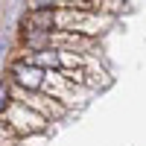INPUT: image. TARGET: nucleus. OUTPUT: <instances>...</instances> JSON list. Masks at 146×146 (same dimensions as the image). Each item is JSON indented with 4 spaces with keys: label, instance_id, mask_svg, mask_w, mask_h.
Here are the masks:
<instances>
[{
    "label": "nucleus",
    "instance_id": "f257e3e1",
    "mask_svg": "<svg viewBox=\"0 0 146 146\" xmlns=\"http://www.w3.org/2000/svg\"><path fill=\"white\" fill-rule=\"evenodd\" d=\"M47 79H50V73H47L44 67H38L35 62H18V64H12V82L18 85V88L23 94H35V91H41Z\"/></svg>",
    "mask_w": 146,
    "mask_h": 146
},
{
    "label": "nucleus",
    "instance_id": "f03ea898",
    "mask_svg": "<svg viewBox=\"0 0 146 146\" xmlns=\"http://www.w3.org/2000/svg\"><path fill=\"white\" fill-rule=\"evenodd\" d=\"M12 102H15V100H12V82L0 79V114H6Z\"/></svg>",
    "mask_w": 146,
    "mask_h": 146
},
{
    "label": "nucleus",
    "instance_id": "7ed1b4c3",
    "mask_svg": "<svg viewBox=\"0 0 146 146\" xmlns=\"http://www.w3.org/2000/svg\"><path fill=\"white\" fill-rule=\"evenodd\" d=\"M0 137H3V126H0Z\"/></svg>",
    "mask_w": 146,
    "mask_h": 146
}]
</instances>
